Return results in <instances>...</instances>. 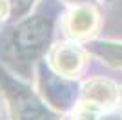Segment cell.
<instances>
[{"label": "cell", "mask_w": 122, "mask_h": 120, "mask_svg": "<svg viewBox=\"0 0 122 120\" xmlns=\"http://www.w3.org/2000/svg\"><path fill=\"white\" fill-rule=\"evenodd\" d=\"M46 36H47V24L35 18V20H29L27 24H24L20 27L18 42L24 47H27V45H36L40 42H44Z\"/></svg>", "instance_id": "1"}]
</instances>
